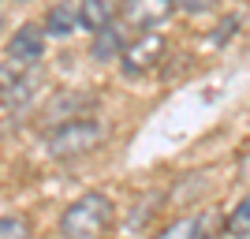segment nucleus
I'll return each mask as SVG.
<instances>
[{
  "label": "nucleus",
  "mask_w": 250,
  "mask_h": 239,
  "mask_svg": "<svg viewBox=\"0 0 250 239\" xmlns=\"http://www.w3.org/2000/svg\"><path fill=\"white\" fill-rule=\"evenodd\" d=\"M116 224V206L101 191H86L60 213V239H108Z\"/></svg>",
  "instance_id": "f257e3e1"
},
{
  "label": "nucleus",
  "mask_w": 250,
  "mask_h": 239,
  "mask_svg": "<svg viewBox=\"0 0 250 239\" xmlns=\"http://www.w3.org/2000/svg\"><path fill=\"white\" fill-rule=\"evenodd\" d=\"M101 142H104V127L97 124V120H86V116L67 120V124H56L49 135H45V150H49V157H56V161L86 157V153H94Z\"/></svg>",
  "instance_id": "f03ea898"
},
{
  "label": "nucleus",
  "mask_w": 250,
  "mask_h": 239,
  "mask_svg": "<svg viewBox=\"0 0 250 239\" xmlns=\"http://www.w3.org/2000/svg\"><path fill=\"white\" fill-rule=\"evenodd\" d=\"M161 60H165V38H161V30H146L127 42L124 56H120V71L127 79H138V75H149Z\"/></svg>",
  "instance_id": "7ed1b4c3"
},
{
  "label": "nucleus",
  "mask_w": 250,
  "mask_h": 239,
  "mask_svg": "<svg viewBox=\"0 0 250 239\" xmlns=\"http://www.w3.org/2000/svg\"><path fill=\"white\" fill-rule=\"evenodd\" d=\"M42 90V71L38 67H19V64H4L0 67V101L8 109H22L30 105Z\"/></svg>",
  "instance_id": "20e7f679"
},
{
  "label": "nucleus",
  "mask_w": 250,
  "mask_h": 239,
  "mask_svg": "<svg viewBox=\"0 0 250 239\" xmlns=\"http://www.w3.org/2000/svg\"><path fill=\"white\" fill-rule=\"evenodd\" d=\"M176 11H179L176 0H124V4H120V19L135 34H146V30L165 26Z\"/></svg>",
  "instance_id": "39448f33"
},
{
  "label": "nucleus",
  "mask_w": 250,
  "mask_h": 239,
  "mask_svg": "<svg viewBox=\"0 0 250 239\" xmlns=\"http://www.w3.org/2000/svg\"><path fill=\"white\" fill-rule=\"evenodd\" d=\"M45 42H49V34L38 22H22L8 42V60L19 67H38L45 60Z\"/></svg>",
  "instance_id": "423d86ee"
},
{
  "label": "nucleus",
  "mask_w": 250,
  "mask_h": 239,
  "mask_svg": "<svg viewBox=\"0 0 250 239\" xmlns=\"http://www.w3.org/2000/svg\"><path fill=\"white\" fill-rule=\"evenodd\" d=\"M42 30L49 38H71L75 30H83V22H79V4L75 0H60V4H52L45 11V22Z\"/></svg>",
  "instance_id": "0eeeda50"
},
{
  "label": "nucleus",
  "mask_w": 250,
  "mask_h": 239,
  "mask_svg": "<svg viewBox=\"0 0 250 239\" xmlns=\"http://www.w3.org/2000/svg\"><path fill=\"white\" fill-rule=\"evenodd\" d=\"M127 42H131V38L124 34V26H120V22H112V26H104V30L94 34V42H90V56H94L97 64H112V60H120V56H124Z\"/></svg>",
  "instance_id": "6e6552de"
},
{
  "label": "nucleus",
  "mask_w": 250,
  "mask_h": 239,
  "mask_svg": "<svg viewBox=\"0 0 250 239\" xmlns=\"http://www.w3.org/2000/svg\"><path fill=\"white\" fill-rule=\"evenodd\" d=\"M120 19V0H79V22L83 30L97 34Z\"/></svg>",
  "instance_id": "1a4fd4ad"
},
{
  "label": "nucleus",
  "mask_w": 250,
  "mask_h": 239,
  "mask_svg": "<svg viewBox=\"0 0 250 239\" xmlns=\"http://www.w3.org/2000/svg\"><path fill=\"white\" fill-rule=\"evenodd\" d=\"M153 239H202V217H179L168 228H161Z\"/></svg>",
  "instance_id": "9d476101"
},
{
  "label": "nucleus",
  "mask_w": 250,
  "mask_h": 239,
  "mask_svg": "<svg viewBox=\"0 0 250 239\" xmlns=\"http://www.w3.org/2000/svg\"><path fill=\"white\" fill-rule=\"evenodd\" d=\"M228 236H235V239H250V195L243 198L235 209H231V217H228Z\"/></svg>",
  "instance_id": "9b49d317"
},
{
  "label": "nucleus",
  "mask_w": 250,
  "mask_h": 239,
  "mask_svg": "<svg viewBox=\"0 0 250 239\" xmlns=\"http://www.w3.org/2000/svg\"><path fill=\"white\" fill-rule=\"evenodd\" d=\"M0 239H30V220L11 213V217H0Z\"/></svg>",
  "instance_id": "f8f14e48"
},
{
  "label": "nucleus",
  "mask_w": 250,
  "mask_h": 239,
  "mask_svg": "<svg viewBox=\"0 0 250 239\" xmlns=\"http://www.w3.org/2000/svg\"><path fill=\"white\" fill-rule=\"evenodd\" d=\"M220 0H176L179 11H187V15H206V11H213Z\"/></svg>",
  "instance_id": "ddd939ff"
},
{
  "label": "nucleus",
  "mask_w": 250,
  "mask_h": 239,
  "mask_svg": "<svg viewBox=\"0 0 250 239\" xmlns=\"http://www.w3.org/2000/svg\"><path fill=\"white\" fill-rule=\"evenodd\" d=\"M235 26H239V19H224L217 26V34H213V42H228L231 34H235Z\"/></svg>",
  "instance_id": "4468645a"
},
{
  "label": "nucleus",
  "mask_w": 250,
  "mask_h": 239,
  "mask_svg": "<svg viewBox=\"0 0 250 239\" xmlns=\"http://www.w3.org/2000/svg\"><path fill=\"white\" fill-rule=\"evenodd\" d=\"M239 176L250 179V146H243V153H239Z\"/></svg>",
  "instance_id": "2eb2a0df"
}]
</instances>
